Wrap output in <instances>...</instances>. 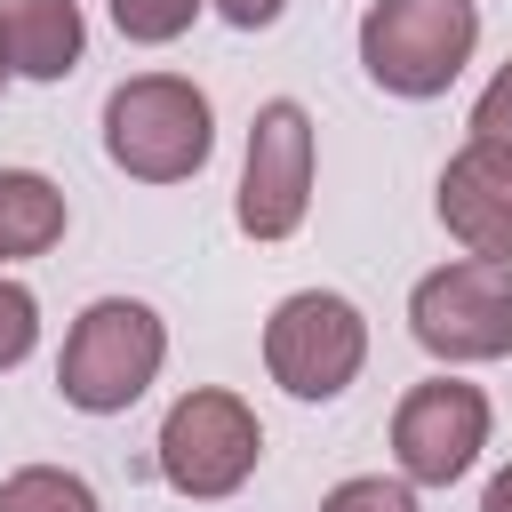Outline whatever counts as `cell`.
Masks as SVG:
<instances>
[{"label":"cell","instance_id":"cell-1","mask_svg":"<svg viewBox=\"0 0 512 512\" xmlns=\"http://www.w3.org/2000/svg\"><path fill=\"white\" fill-rule=\"evenodd\" d=\"M104 152L136 184H184L216 152V112L176 72H136L104 96Z\"/></svg>","mask_w":512,"mask_h":512},{"label":"cell","instance_id":"cell-2","mask_svg":"<svg viewBox=\"0 0 512 512\" xmlns=\"http://www.w3.org/2000/svg\"><path fill=\"white\" fill-rule=\"evenodd\" d=\"M160 360H168L160 312L136 304V296H96V304L72 320V336H64L56 392H64V408H80V416H120V408H136V400L152 392Z\"/></svg>","mask_w":512,"mask_h":512},{"label":"cell","instance_id":"cell-3","mask_svg":"<svg viewBox=\"0 0 512 512\" xmlns=\"http://www.w3.org/2000/svg\"><path fill=\"white\" fill-rule=\"evenodd\" d=\"M480 48V8L472 0H368L360 16V64L384 96H448V80Z\"/></svg>","mask_w":512,"mask_h":512},{"label":"cell","instance_id":"cell-4","mask_svg":"<svg viewBox=\"0 0 512 512\" xmlns=\"http://www.w3.org/2000/svg\"><path fill=\"white\" fill-rule=\"evenodd\" d=\"M152 456H160V480H168L176 496L216 504V496H232V488L264 464V424H256V408H248L240 392L200 384V392H184V400L160 416Z\"/></svg>","mask_w":512,"mask_h":512},{"label":"cell","instance_id":"cell-5","mask_svg":"<svg viewBox=\"0 0 512 512\" xmlns=\"http://www.w3.org/2000/svg\"><path fill=\"white\" fill-rule=\"evenodd\" d=\"M368 360V320L336 288H296L264 320V368L288 400H336Z\"/></svg>","mask_w":512,"mask_h":512},{"label":"cell","instance_id":"cell-6","mask_svg":"<svg viewBox=\"0 0 512 512\" xmlns=\"http://www.w3.org/2000/svg\"><path fill=\"white\" fill-rule=\"evenodd\" d=\"M408 328L432 360H504L512 352V264H440L408 288Z\"/></svg>","mask_w":512,"mask_h":512},{"label":"cell","instance_id":"cell-7","mask_svg":"<svg viewBox=\"0 0 512 512\" xmlns=\"http://www.w3.org/2000/svg\"><path fill=\"white\" fill-rule=\"evenodd\" d=\"M312 208V112L296 96L256 104L248 120V160H240V232L248 240H288Z\"/></svg>","mask_w":512,"mask_h":512},{"label":"cell","instance_id":"cell-8","mask_svg":"<svg viewBox=\"0 0 512 512\" xmlns=\"http://www.w3.org/2000/svg\"><path fill=\"white\" fill-rule=\"evenodd\" d=\"M488 448V392L464 376H424L392 408V464L408 488H448Z\"/></svg>","mask_w":512,"mask_h":512},{"label":"cell","instance_id":"cell-9","mask_svg":"<svg viewBox=\"0 0 512 512\" xmlns=\"http://www.w3.org/2000/svg\"><path fill=\"white\" fill-rule=\"evenodd\" d=\"M440 224L464 240L480 264H512V152L504 144H464L440 168Z\"/></svg>","mask_w":512,"mask_h":512},{"label":"cell","instance_id":"cell-10","mask_svg":"<svg viewBox=\"0 0 512 512\" xmlns=\"http://www.w3.org/2000/svg\"><path fill=\"white\" fill-rule=\"evenodd\" d=\"M88 48L80 0H0V64L16 80H64Z\"/></svg>","mask_w":512,"mask_h":512},{"label":"cell","instance_id":"cell-11","mask_svg":"<svg viewBox=\"0 0 512 512\" xmlns=\"http://www.w3.org/2000/svg\"><path fill=\"white\" fill-rule=\"evenodd\" d=\"M64 240V192L40 168H0V264L48 256Z\"/></svg>","mask_w":512,"mask_h":512},{"label":"cell","instance_id":"cell-12","mask_svg":"<svg viewBox=\"0 0 512 512\" xmlns=\"http://www.w3.org/2000/svg\"><path fill=\"white\" fill-rule=\"evenodd\" d=\"M0 512H104V504H96V488H88L80 472H64V464H24V472L0 480Z\"/></svg>","mask_w":512,"mask_h":512},{"label":"cell","instance_id":"cell-13","mask_svg":"<svg viewBox=\"0 0 512 512\" xmlns=\"http://www.w3.org/2000/svg\"><path fill=\"white\" fill-rule=\"evenodd\" d=\"M192 16H200V0H112L120 40H136V48H168V40H184Z\"/></svg>","mask_w":512,"mask_h":512},{"label":"cell","instance_id":"cell-14","mask_svg":"<svg viewBox=\"0 0 512 512\" xmlns=\"http://www.w3.org/2000/svg\"><path fill=\"white\" fill-rule=\"evenodd\" d=\"M320 512H416V488L384 480V472H360V480H336L320 496Z\"/></svg>","mask_w":512,"mask_h":512},{"label":"cell","instance_id":"cell-15","mask_svg":"<svg viewBox=\"0 0 512 512\" xmlns=\"http://www.w3.org/2000/svg\"><path fill=\"white\" fill-rule=\"evenodd\" d=\"M40 344V296L24 280H0V368H16Z\"/></svg>","mask_w":512,"mask_h":512},{"label":"cell","instance_id":"cell-16","mask_svg":"<svg viewBox=\"0 0 512 512\" xmlns=\"http://www.w3.org/2000/svg\"><path fill=\"white\" fill-rule=\"evenodd\" d=\"M472 136H480V144H504V152H512V64H504V72H496V80L480 88V104H472Z\"/></svg>","mask_w":512,"mask_h":512},{"label":"cell","instance_id":"cell-17","mask_svg":"<svg viewBox=\"0 0 512 512\" xmlns=\"http://www.w3.org/2000/svg\"><path fill=\"white\" fill-rule=\"evenodd\" d=\"M208 8H216L232 32H264V24H280V8H288V0H208Z\"/></svg>","mask_w":512,"mask_h":512},{"label":"cell","instance_id":"cell-18","mask_svg":"<svg viewBox=\"0 0 512 512\" xmlns=\"http://www.w3.org/2000/svg\"><path fill=\"white\" fill-rule=\"evenodd\" d=\"M480 512H512V464H504V472L480 488Z\"/></svg>","mask_w":512,"mask_h":512},{"label":"cell","instance_id":"cell-19","mask_svg":"<svg viewBox=\"0 0 512 512\" xmlns=\"http://www.w3.org/2000/svg\"><path fill=\"white\" fill-rule=\"evenodd\" d=\"M0 80H8V64H0Z\"/></svg>","mask_w":512,"mask_h":512}]
</instances>
